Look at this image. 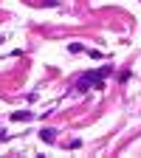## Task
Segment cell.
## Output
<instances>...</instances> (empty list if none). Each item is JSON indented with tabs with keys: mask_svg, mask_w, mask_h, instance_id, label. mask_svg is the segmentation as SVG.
I'll return each mask as SVG.
<instances>
[{
	"mask_svg": "<svg viewBox=\"0 0 141 158\" xmlns=\"http://www.w3.org/2000/svg\"><path fill=\"white\" fill-rule=\"evenodd\" d=\"M88 88H105V76H96L93 71L85 73V76H79V79H76V90H79V93H85Z\"/></svg>",
	"mask_w": 141,
	"mask_h": 158,
	"instance_id": "6da1fadb",
	"label": "cell"
},
{
	"mask_svg": "<svg viewBox=\"0 0 141 158\" xmlns=\"http://www.w3.org/2000/svg\"><path fill=\"white\" fill-rule=\"evenodd\" d=\"M39 138H43L45 144H54V141H56V130H54V127H45V130H39Z\"/></svg>",
	"mask_w": 141,
	"mask_h": 158,
	"instance_id": "7a4b0ae2",
	"label": "cell"
},
{
	"mask_svg": "<svg viewBox=\"0 0 141 158\" xmlns=\"http://www.w3.org/2000/svg\"><path fill=\"white\" fill-rule=\"evenodd\" d=\"M11 118H14V122H31L34 113L31 110H17V113H11Z\"/></svg>",
	"mask_w": 141,
	"mask_h": 158,
	"instance_id": "3957f363",
	"label": "cell"
},
{
	"mask_svg": "<svg viewBox=\"0 0 141 158\" xmlns=\"http://www.w3.org/2000/svg\"><path fill=\"white\" fill-rule=\"evenodd\" d=\"M68 51H71V54H82V45H79V43H71Z\"/></svg>",
	"mask_w": 141,
	"mask_h": 158,
	"instance_id": "277c9868",
	"label": "cell"
},
{
	"mask_svg": "<svg viewBox=\"0 0 141 158\" xmlns=\"http://www.w3.org/2000/svg\"><path fill=\"white\" fill-rule=\"evenodd\" d=\"M0 43H3V37H0Z\"/></svg>",
	"mask_w": 141,
	"mask_h": 158,
	"instance_id": "5b68a950",
	"label": "cell"
}]
</instances>
